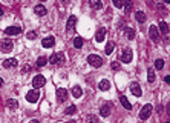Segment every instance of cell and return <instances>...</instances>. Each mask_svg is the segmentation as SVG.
Wrapping results in <instances>:
<instances>
[{"label": "cell", "mask_w": 170, "mask_h": 123, "mask_svg": "<svg viewBox=\"0 0 170 123\" xmlns=\"http://www.w3.org/2000/svg\"><path fill=\"white\" fill-rule=\"evenodd\" d=\"M87 61H89V65L93 66V68H100L103 66V59L97 54H91V56H87Z\"/></svg>", "instance_id": "cell-1"}, {"label": "cell", "mask_w": 170, "mask_h": 123, "mask_svg": "<svg viewBox=\"0 0 170 123\" xmlns=\"http://www.w3.org/2000/svg\"><path fill=\"white\" fill-rule=\"evenodd\" d=\"M12 48H14V43H12V40L8 39V37H5L0 40V49H2L3 52H9L12 51Z\"/></svg>", "instance_id": "cell-2"}, {"label": "cell", "mask_w": 170, "mask_h": 123, "mask_svg": "<svg viewBox=\"0 0 170 123\" xmlns=\"http://www.w3.org/2000/svg\"><path fill=\"white\" fill-rule=\"evenodd\" d=\"M120 59H121L123 63H130L132 59H133V52H132L130 48H124L123 52H121V56H120Z\"/></svg>", "instance_id": "cell-3"}, {"label": "cell", "mask_w": 170, "mask_h": 123, "mask_svg": "<svg viewBox=\"0 0 170 123\" xmlns=\"http://www.w3.org/2000/svg\"><path fill=\"white\" fill-rule=\"evenodd\" d=\"M152 111H153V106H152L150 103L144 105V106H142V109H141V112H140V119H141V120H147L149 117H150Z\"/></svg>", "instance_id": "cell-4"}, {"label": "cell", "mask_w": 170, "mask_h": 123, "mask_svg": "<svg viewBox=\"0 0 170 123\" xmlns=\"http://www.w3.org/2000/svg\"><path fill=\"white\" fill-rule=\"evenodd\" d=\"M45 83H46V79H45L43 76H40V74H37V76L32 79V86H34V89H38V88L45 86Z\"/></svg>", "instance_id": "cell-5"}, {"label": "cell", "mask_w": 170, "mask_h": 123, "mask_svg": "<svg viewBox=\"0 0 170 123\" xmlns=\"http://www.w3.org/2000/svg\"><path fill=\"white\" fill-rule=\"evenodd\" d=\"M38 99H40V94H38L37 89H31L28 94H26V100H28L29 103H37Z\"/></svg>", "instance_id": "cell-6"}, {"label": "cell", "mask_w": 170, "mask_h": 123, "mask_svg": "<svg viewBox=\"0 0 170 123\" xmlns=\"http://www.w3.org/2000/svg\"><path fill=\"white\" fill-rule=\"evenodd\" d=\"M149 36H150V39H152V42H158L159 40V31H158V26L156 25H152L150 28H149Z\"/></svg>", "instance_id": "cell-7"}, {"label": "cell", "mask_w": 170, "mask_h": 123, "mask_svg": "<svg viewBox=\"0 0 170 123\" xmlns=\"http://www.w3.org/2000/svg\"><path fill=\"white\" fill-rule=\"evenodd\" d=\"M110 109H112V102H107V103H104L100 108V115L101 117H107L110 114Z\"/></svg>", "instance_id": "cell-8"}, {"label": "cell", "mask_w": 170, "mask_h": 123, "mask_svg": "<svg viewBox=\"0 0 170 123\" xmlns=\"http://www.w3.org/2000/svg\"><path fill=\"white\" fill-rule=\"evenodd\" d=\"M64 60V56L62 52H57V54H54V56L49 57V63L52 65H58V63H62V61Z\"/></svg>", "instance_id": "cell-9"}, {"label": "cell", "mask_w": 170, "mask_h": 123, "mask_svg": "<svg viewBox=\"0 0 170 123\" xmlns=\"http://www.w3.org/2000/svg\"><path fill=\"white\" fill-rule=\"evenodd\" d=\"M66 99H67V91L64 89V88H58L57 89V100L60 102V103H63Z\"/></svg>", "instance_id": "cell-10"}, {"label": "cell", "mask_w": 170, "mask_h": 123, "mask_svg": "<svg viewBox=\"0 0 170 123\" xmlns=\"http://www.w3.org/2000/svg\"><path fill=\"white\" fill-rule=\"evenodd\" d=\"M54 43H55V39H54L52 36L45 37V39L42 40V46H43V48H52V46H54Z\"/></svg>", "instance_id": "cell-11"}, {"label": "cell", "mask_w": 170, "mask_h": 123, "mask_svg": "<svg viewBox=\"0 0 170 123\" xmlns=\"http://www.w3.org/2000/svg\"><path fill=\"white\" fill-rule=\"evenodd\" d=\"M5 32L8 34V36H17V34L22 32V29H20L18 26H8V28L5 29Z\"/></svg>", "instance_id": "cell-12"}, {"label": "cell", "mask_w": 170, "mask_h": 123, "mask_svg": "<svg viewBox=\"0 0 170 123\" xmlns=\"http://www.w3.org/2000/svg\"><path fill=\"white\" fill-rule=\"evenodd\" d=\"M106 39V29L104 28H100L98 31H97V34H95V40L100 43V42H103V40Z\"/></svg>", "instance_id": "cell-13"}, {"label": "cell", "mask_w": 170, "mask_h": 123, "mask_svg": "<svg viewBox=\"0 0 170 123\" xmlns=\"http://www.w3.org/2000/svg\"><path fill=\"white\" fill-rule=\"evenodd\" d=\"M34 12H35L37 16L43 17V16H46V12H47V11H46V8H45L43 5H37L35 8H34Z\"/></svg>", "instance_id": "cell-14"}, {"label": "cell", "mask_w": 170, "mask_h": 123, "mask_svg": "<svg viewBox=\"0 0 170 123\" xmlns=\"http://www.w3.org/2000/svg\"><path fill=\"white\" fill-rule=\"evenodd\" d=\"M130 91H132L133 95H137V97H140V95L142 94V91H141V88H140L138 83H132L130 85Z\"/></svg>", "instance_id": "cell-15"}, {"label": "cell", "mask_w": 170, "mask_h": 123, "mask_svg": "<svg viewBox=\"0 0 170 123\" xmlns=\"http://www.w3.org/2000/svg\"><path fill=\"white\" fill-rule=\"evenodd\" d=\"M75 23H77V17L75 16H71L67 19V31H72L75 28Z\"/></svg>", "instance_id": "cell-16"}, {"label": "cell", "mask_w": 170, "mask_h": 123, "mask_svg": "<svg viewBox=\"0 0 170 123\" xmlns=\"http://www.w3.org/2000/svg\"><path fill=\"white\" fill-rule=\"evenodd\" d=\"M3 66L5 68H14V66H17V60L16 59H6L3 61Z\"/></svg>", "instance_id": "cell-17"}, {"label": "cell", "mask_w": 170, "mask_h": 123, "mask_svg": "<svg viewBox=\"0 0 170 123\" xmlns=\"http://www.w3.org/2000/svg\"><path fill=\"white\" fill-rule=\"evenodd\" d=\"M89 5L92 9H100L103 8V3H101V0H89Z\"/></svg>", "instance_id": "cell-18"}, {"label": "cell", "mask_w": 170, "mask_h": 123, "mask_svg": "<svg viewBox=\"0 0 170 123\" xmlns=\"http://www.w3.org/2000/svg\"><path fill=\"white\" fill-rule=\"evenodd\" d=\"M98 88L101 91H107L109 88H110V82H109V80H101L98 83Z\"/></svg>", "instance_id": "cell-19"}, {"label": "cell", "mask_w": 170, "mask_h": 123, "mask_svg": "<svg viewBox=\"0 0 170 123\" xmlns=\"http://www.w3.org/2000/svg\"><path fill=\"white\" fill-rule=\"evenodd\" d=\"M135 17H137V20H138V22L140 23H144L146 22V12H142V11H137V12H135Z\"/></svg>", "instance_id": "cell-20"}, {"label": "cell", "mask_w": 170, "mask_h": 123, "mask_svg": "<svg viewBox=\"0 0 170 123\" xmlns=\"http://www.w3.org/2000/svg\"><path fill=\"white\" fill-rule=\"evenodd\" d=\"M81 94H83V91H81L80 86H74V88H72V95H74V99H80Z\"/></svg>", "instance_id": "cell-21"}, {"label": "cell", "mask_w": 170, "mask_h": 123, "mask_svg": "<svg viewBox=\"0 0 170 123\" xmlns=\"http://www.w3.org/2000/svg\"><path fill=\"white\" fill-rule=\"evenodd\" d=\"M120 102H121V105H123L126 109H132V105H130V102L127 100V97H124V95H121V97H120Z\"/></svg>", "instance_id": "cell-22"}, {"label": "cell", "mask_w": 170, "mask_h": 123, "mask_svg": "<svg viewBox=\"0 0 170 123\" xmlns=\"http://www.w3.org/2000/svg\"><path fill=\"white\" fill-rule=\"evenodd\" d=\"M124 34H126V37L129 40H133L135 39V29H132V28H124Z\"/></svg>", "instance_id": "cell-23"}, {"label": "cell", "mask_w": 170, "mask_h": 123, "mask_svg": "<svg viewBox=\"0 0 170 123\" xmlns=\"http://www.w3.org/2000/svg\"><path fill=\"white\" fill-rule=\"evenodd\" d=\"M6 106H8L9 109H16V108L18 106V103H17V100H14V99H9L8 102H6Z\"/></svg>", "instance_id": "cell-24"}, {"label": "cell", "mask_w": 170, "mask_h": 123, "mask_svg": "<svg viewBox=\"0 0 170 123\" xmlns=\"http://www.w3.org/2000/svg\"><path fill=\"white\" fill-rule=\"evenodd\" d=\"M86 123H100L98 122V117L97 115H86Z\"/></svg>", "instance_id": "cell-25"}, {"label": "cell", "mask_w": 170, "mask_h": 123, "mask_svg": "<svg viewBox=\"0 0 170 123\" xmlns=\"http://www.w3.org/2000/svg\"><path fill=\"white\" fill-rule=\"evenodd\" d=\"M159 31H161L162 34H167V32H169V25H167L166 22H159Z\"/></svg>", "instance_id": "cell-26"}, {"label": "cell", "mask_w": 170, "mask_h": 123, "mask_svg": "<svg viewBox=\"0 0 170 123\" xmlns=\"http://www.w3.org/2000/svg\"><path fill=\"white\" fill-rule=\"evenodd\" d=\"M113 49H115V43H113V42H109V43L106 45V49H104V51H106V54H112Z\"/></svg>", "instance_id": "cell-27"}, {"label": "cell", "mask_w": 170, "mask_h": 123, "mask_svg": "<svg viewBox=\"0 0 170 123\" xmlns=\"http://www.w3.org/2000/svg\"><path fill=\"white\" fill-rule=\"evenodd\" d=\"M74 46H75L77 49H80V48L83 46V39H81V37H75V39H74Z\"/></svg>", "instance_id": "cell-28"}, {"label": "cell", "mask_w": 170, "mask_h": 123, "mask_svg": "<svg viewBox=\"0 0 170 123\" xmlns=\"http://www.w3.org/2000/svg\"><path fill=\"white\" fill-rule=\"evenodd\" d=\"M155 68H156V69H162V68H164V60H162V59L155 60Z\"/></svg>", "instance_id": "cell-29"}, {"label": "cell", "mask_w": 170, "mask_h": 123, "mask_svg": "<svg viewBox=\"0 0 170 123\" xmlns=\"http://www.w3.org/2000/svg\"><path fill=\"white\" fill-rule=\"evenodd\" d=\"M64 112H66L67 115H72V114H75V112H77V108L74 106V105H72V106H67Z\"/></svg>", "instance_id": "cell-30"}, {"label": "cell", "mask_w": 170, "mask_h": 123, "mask_svg": "<svg viewBox=\"0 0 170 123\" xmlns=\"http://www.w3.org/2000/svg\"><path fill=\"white\" fill-rule=\"evenodd\" d=\"M47 63V59L46 57H38L37 59V66H45Z\"/></svg>", "instance_id": "cell-31"}, {"label": "cell", "mask_w": 170, "mask_h": 123, "mask_svg": "<svg viewBox=\"0 0 170 123\" xmlns=\"http://www.w3.org/2000/svg\"><path fill=\"white\" fill-rule=\"evenodd\" d=\"M112 2H113V6H117V8H123L126 0H112Z\"/></svg>", "instance_id": "cell-32"}, {"label": "cell", "mask_w": 170, "mask_h": 123, "mask_svg": "<svg viewBox=\"0 0 170 123\" xmlns=\"http://www.w3.org/2000/svg\"><path fill=\"white\" fill-rule=\"evenodd\" d=\"M149 76H147V79H149V82H150V83H152V82H155V71L153 69H149Z\"/></svg>", "instance_id": "cell-33"}, {"label": "cell", "mask_w": 170, "mask_h": 123, "mask_svg": "<svg viewBox=\"0 0 170 123\" xmlns=\"http://www.w3.org/2000/svg\"><path fill=\"white\" fill-rule=\"evenodd\" d=\"M124 9H126V12L129 14V12L132 11V2H129V0H126V3H124Z\"/></svg>", "instance_id": "cell-34"}, {"label": "cell", "mask_w": 170, "mask_h": 123, "mask_svg": "<svg viewBox=\"0 0 170 123\" xmlns=\"http://www.w3.org/2000/svg\"><path fill=\"white\" fill-rule=\"evenodd\" d=\"M26 37H28L29 40H34V39L37 37V34H35V31H29L28 34H26Z\"/></svg>", "instance_id": "cell-35"}, {"label": "cell", "mask_w": 170, "mask_h": 123, "mask_svg": "<svg viewBox=\"0 0 170 123\" xmlns=\"http://www.w3.org/2000/svg\"><path fill=\"white\" fill-rule=\"evenodd\" d=\"M120 68H121V65L118 63V61H113V63H112V69L113 71H120Z\"/></svg>", "instance_id": "cell-36"}, {"label": "cell", "mask_w": 170, "mask_h": 123, "mask_svg": "<svg viewBox=\"0 0 170 123\" xmlns=\"http://www.w3.org/2000/svg\"><path fill=\"white\" fill-rule=\"evenodd\" d=\"M22 71H23V72H28V71H29V66H28V65L23 66V69H22Z\"/></svg>", "instance_id": "cell-37"}, {"label": "cell", "mask_w": 170, "mask_h": 123, "mask_svg": "<svg viewBox=\"0 0 170 123\" xmlns=\"http://www.w3.org/2000/svg\"><path fill=\"white\" fill-rule=\"evenodd\" d=\"M164 82H166V83H170V76H166V79H164Z\"/></svg>", "instance_id": "cell-38"}, {"label": "cell", "mask_w": 170, "mask_h": 123, "mask_svg": "<svg viewBox=\"0 0 170 123\" xmlns=\"http://www.w3.org/2000/svg\"><path fill=\"white\" fill-rule=\"evenodd\" d=\"M166 109H167V114H169V115H170V103H169V105H167V108H166Z\"/></svg>", "instance_id": "cell-39"}, {"label": "cell", "mask_w": 170, "mask_h": 123, "mask_svg": "<svg viewBox=\"0 0 170 123\" xmlns=\"http://www.w3.org/2000/svg\"><path fill=\"white\" fill-rule=\"evenodd\" d=\"M2 86H3V79L0 77V88H2Z\"/></svg>", "instance_id": "cell-40"}, {"label": "cell", "mask_w": 170, "mask_h": 123, "mask_svg": "<svg viewBox=\"0 0 170 123\" xmlns=\"http://www.w3.org/2000/svg\"><path fill=\"white\" fill-rule=\"evenodd\" d=\"M0 16H3V8L0 6Z\"/></svg>", "instance_id": "cell-41"}, {"label": "cell", "mask_w": 170, "mask_h": 123, "mask_svg": "<svg viewBox=\"0 0 170 123\" xmlns=\"http://www.w3.org/2000/svg\"><path fill=\"white\" fill-rule=\"evenodd\" d=\"M29 123H40V122H38V120H31Z\"/></svg>", "instance_id": "cell-42"}, {"label": "cell", "mask_w": 170, "mask_h": 123, "mask_svg": "<svg viewBox=\"0 0 170 123\" xmlns=\"http://www.w3.org/2000/svg\"><path fill=\"white\" fill-rule=\"evenodd\" d=\"M63 3H64V5H67V3H69V0H63Z\"/></svg>", "instance_id": "cell-43"}, {"label": "cell", "mask_w": 170, "mask_h": 123, "mask_svg": "<svg viewBox=\"0 0 170 123\" xmlns=\"http://www.w3.org/2000/svg\"><path fill=\"white\" fill-rule=\"evenodd\" d=\"M164 2H166V3H170V0H164Z\"/></svg>", "instance_id": "cell-44"}, {"label": "cell", "mask_w": 170, "mask_h": 123, "mask_svg": "<svg viewBox=\"0 0 170 123\" xmlns=\"http://www.w3.org/2000/svg\"><path fill=\"white\" fill-rule=\"evenodd\" d=\"M42 2H45V0H42Z\"/></svg>", "instance_id": "cell-45"}, {"label": "cell", "mask_w": 170, "mask_h": 123, "mask_svg": "<svg viewBox=\"0 0 170 123\" xmlns=\"http://www.w3.org/2000/svg\"><path fill=\"white\" fill-rule=\"evenodd\" d=\"M167 123H170V122H167Z\"/></svg>", "instance_id": "cell-46"}, {"label": "cell", "mask_w": 170, "mask_h": 123, "mask_svg": "<svg viewBox=\"0 0 170 123\" xmlns=\"http://www.w3.org/2000/svg\"><path fill=\"white\" fill-rule=\"evenodd\" d=\"M71 123H72V122H71Z\"/></svg>", "instance_id": "cell-47"}]
</instances>
